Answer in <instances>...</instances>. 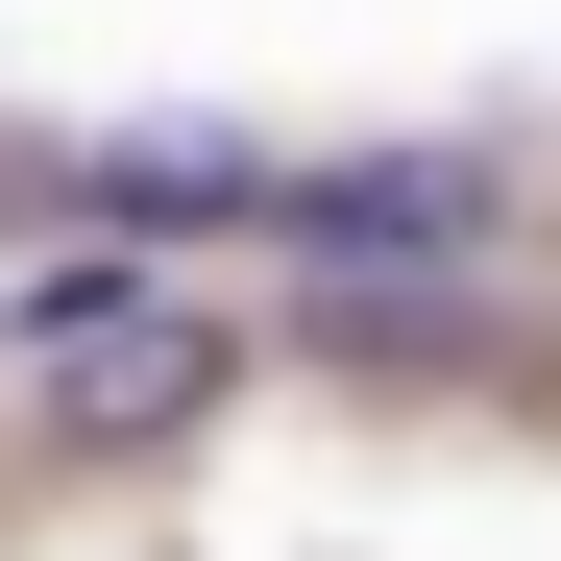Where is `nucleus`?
Wrapping results in <instances>:
<instances>
[{"instance_id":"nucleus-2","label":"nucleus","mask_w":561,"mask_h":561,"mask_svg":"<svg viewBox=\"0 0 561 561\" xmlns=\"http://www.w3.org/2000/svg\"><path fill=\"white\" fill-rule=\"evenodd\" d=\"M0 196L123 220V244H196V220H268V196H294V147H244V123H73V147L0 171Z\"/></svg>"},{"instance_id":"nucleus-1","label":"nucleus","mask_w":561,"mask_h":561,"mask_svg":"<svg viewBox=\"0 0 561 561\" xmlns=\"http://www.w3.org/2000/svg\"><path fill=\"white\" fill-rule=\"evenodd\" d=\"M0 366H25V415L73 463H123V439H196L244 391V342L196 294H123V268H0Z\"/></svg>"},{"instance_id":"nucleus-3","label":"nucleus","mask_w":561,"mask_h":561,"mask_svg":"<svg viewBox=\"0 0 561 561\" xmlns=\"http://www.w3.org/2000/svg\"><path fill=\"white\" fill-rule=\"evenodd\" d=\"M268 220H294L318 268H463V244H489V147H342V171H294Z\"/></svg>"}]
</instances>
